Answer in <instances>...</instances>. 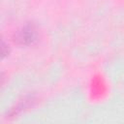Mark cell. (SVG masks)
<instances>
[{
    "label": "cell",
    "mask_w": 124,
    "mask_h": 124,
    "mask_svg": "<svg viewBox=\"0 0 124 124\" xmlns=\"http://www.w3.org/2000/svg\"><path fill=\"white\" fill-rule=\"evenodd\" d=\"M38 39L37 28L33 24H26L21 27L15 36V41L20 46L33 45Z\"/></svg>",
    "instance_id": "obj_1"
}]
</instances>
